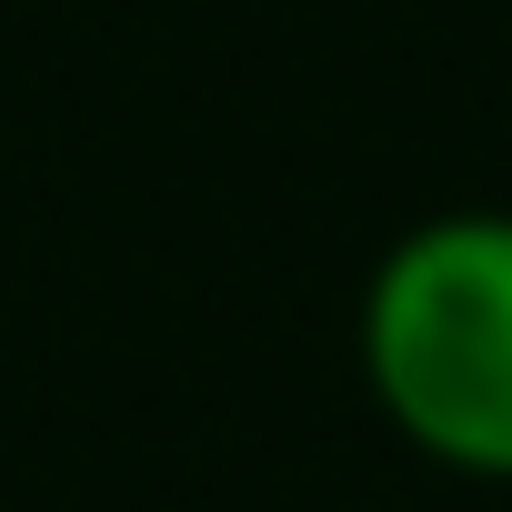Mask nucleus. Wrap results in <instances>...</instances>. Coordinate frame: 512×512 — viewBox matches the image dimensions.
<instances>
[{
    "mask_svg": "<svg viewBox=\"0 0 512 512\" xmlns=\"http://www.w3.org/2000/svg\"><path fill=\"white\" fill-rule=\"evenodd\" d=\"M362 382L422 462L512 482V211H432L372 262Z\"/></svg>",
    "mask_w": 512,
    "mask_h": 512,
    "instance_id": "obj_1",
    "label": "nucleus"
}]
</instances>
